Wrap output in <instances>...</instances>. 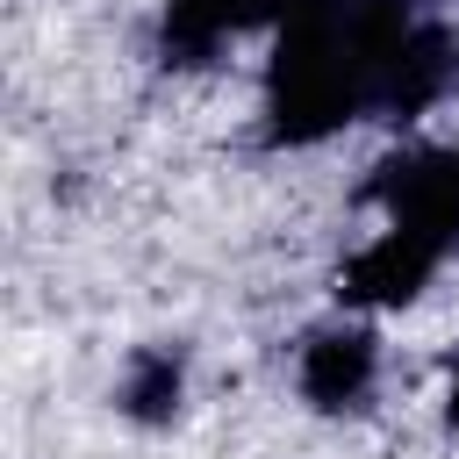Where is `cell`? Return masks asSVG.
Wrapping results in <instances>:
<instances>
[{"instance_id":"1","label":"cell","mask_w":459,"mask_h":459,"mask_svg":"<svg viewBox=\"0 0 459 459\" xmlns=\"http://www.w3.org/2000/svg\"><path fill=\"white\" fill-rule=\"evenodd\" d=\"M366 108H373V43L359 22V0H323L294 14L265 72V136L316 143Z\"/></svg>"},{"instance_id":"2","label":"cell","mask_w":459,"mask_h":459,"mask_svg":"<svg viewBox=\"0 0 459 459\" xmlns=\"http://www.w3.org/2000/svg\"><path fill=\"white\" fill-rule=\"evenodd\" d=\"M366 201H380L394 215V230H423V237H459V151H402L380 158L366 179Z\"/></svg>"},{"instance_id":"3","label":"cell","mask_w":459,"mask_h":459,"mask_svg":"<svg viewBox=\"0 0 459 459\" xmlns=\"http://www.w3.org/2000/svg\"><path fill=\"white\" fill-rule=\"evenodd\" d=\"M437 237H423V230H387V237H373L344 273H337V294L344 301H359V308H402V301H416L423 294V280L437 273Z\"/></svg>"},{"instance_id":"4","label":"cell","mask_w":459,"mask_h":459,"mask_svg":"<svg viewBox=\"0 0 459 459\" xmlns=\"http://www.w3.org/2000/svg\"><path fill=\"white\" fill-rule=\"evenodd\" d=\"M452 36L445 29H430V22H416L402 43H394V57L380 65V79H373V115H387V122H409V115H423L445 86H452Z\"/></svg>"},{"instance_id":"5","label":"cell","mask_w":459,"mask_h":459,"mask_svg":"<svg viewBox=\"0 0 459 459\" xmlns=\"http://www.w3.org/2000/svg\"><path fill=\"white\" fill-rule=\"evenodd\" d=\"M308 7H323V0H172L165 7V57L172 65H194L222 36H237L251 22H294Z\"/></svg>"},{"instance_id":"6","label":"cell","mask_w":459,"mask_h":459,"mask_svg":"<svg viewBox=\"0 0 459 459\" xmlns=\"http://www.w3.org/2000/svg\"><path fill=\"white\" fill-rule=\"evenodd\" d=\"M373 366H380V351H373L366 330H323L301 351V394L316 409H351L373 387Z\"/></svg>"},{"instance_id":"7","label":"cell","mask_w":459,"mask_h":459,"mask_svg":"<svg viewBox=\"0 0 459 459\" xmlns=\"http://www.w3.org/2000/svg\"><path fill=\"white\" fill-rule=\"evenodd\" d=\"M179 351H136L129 359V380H122V409L136 423H165L179 409Z\"/></svg>"},{"instance_id":"8","label":"cell","mask_w":459,"mask_h":459,"mask_svg":"<svg viewBox=\"0 0 459 459\" xmlns=\"http://www.w3.org/2000/svg\"><path fill=\"white\" fill-rule=\"evenodd\" d=\"M445 416H452V430H459V366H452V394H445Z\"/></svg>"}]
</instances>
